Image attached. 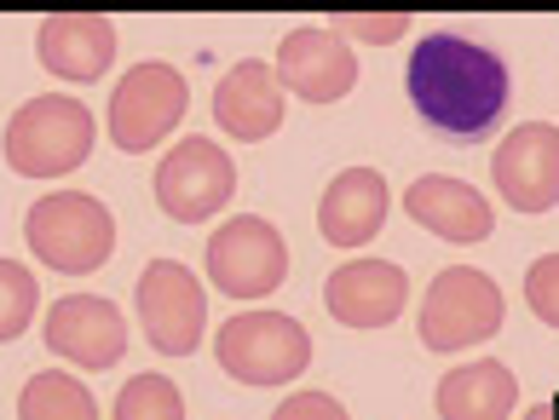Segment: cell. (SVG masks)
<instances>
[{
  "instance_id": "cell-13",
  "label": "cell",
  "mask_w": 559,
  "mask_h": 420,
  "mask_svg": "<svg viewBox=\"0 0 559 420\" xmlns=\"http://www.w3.org/2000/svg\"><path fill=\"white\" fill-rule=\"evenodd\" d=\"M116 47H121V35H116L110 17H98V12H52V17H40V29H35L40 70L52 81H75V87L110 75Z\"/></svg>"
},
{
  "instance_id": "cell-2",
  "label": "cell",
  "mask_w": 559,
  "mask_h": 420,
  "mask_svg": "<svg viewBox=\"0 0 559 420\" xmlns=\"http://www.w3.org/2000/svg\"><path fill=\"white\" fill-rule=\"evenodd\" d=\"M93 110L70 93H40L29 104H17V116L0 133V156L17 179H58L75 173L93 156Z\"/></svg>"
},
{
  "instance_id": "cell-16",
  "label": "cell",
  "mask_w": 559,
  "mask_h": 420,
  "mask_svg": "<svg viewBox=\"0 0 559 420\" xmlns=\"http://www.w3.org/2000/svg\"><path fill=\"white\" fill-rule=\"evenodd\" d=\"M386 214H392L386 173H376V167H346V173L329 179V191L318 202V230L329 248H364L381 237Z\"/></svg>"
},
{
  "instance_id": "cell-20",
  "label": "cell",
  "mask_w": 559,
  "mask_h": 420,
  "mask_svg": "<svg viewBox=\"0 0 559 420\" xmlns=\"http://www.w3.org/2000/svg\"><path fill=\"white\" fill-rule=\"evenodd\" d=\"M116 420H185V392L168 374H133L116 397Z\"/></svg>"
},
{
  "instance_id": "cell-17",
  "label": "cell",
  "mask_w": 559,
  "mask_h": 420,
  "mask_svg": "<svg viewBox=\"0 0 559 420\" xmlns=\"http://www.w3.org/2000/svg\"><path fill=\"white\" fill-rule=\"evenodd\" d=\"M404 214L416 219L421 230H432L439 242H485L490 230H496V214H490V202L473 191V184L462 179H450V173H427L416 179L404 191Z\"/></svg>"
},
{
  "instance_id": "cell-12",
  "label": "cell",
  "mask_w": 559,
  "mask_h": 420,
  "mask_svg": "<svg viewBox=\"0 0 559 420\" xmlns=\"http://www.w3.org/2000/svg\"><path fill=\"white\" fill-rule=\"evenodd\" d=\"M272 75L283 93H295L306 104H341L358 87V58H352L346 35L335 29H288Z\"/></svg>"
},
{
  "instance_id": "cell-4",
  "label": "cell",
  "mask_w": 559,
  "mask_h": 420,
  "mask_svg": "<svg viewBox=\"0 0 559 420\" xmlns=\"http://www.w3.org/2000/svg\"><path fill=\"white\" fill-rule=\"evenodd\" d=\"M214 357L242 386H288L312 363V334L288 311H237L214 334Z\"/></svg>"
},
{
  "instance_id": "cell-3",
  "label": "cell",
  "mask_w": 559,
  "mask_h": 420,
  "mask_svg": "<svg viewBox=\"0 0 559 420\" xmlns=\"http://www.w3.org/2000/svg\"><path fill=\"white\" fill-rule=\"evenodd\" d=\"M24 237L40 265L64 271V277H87L116 254V214L87 191H52L29 207Z\"/></svg>"
},
{
  "instance_id": "cell-23",
  "label": "cell",
  "mask_w": 559,
  "mask_h": 420,
  "mask_svg": "<svg viewBox=\"0 0 559 420\" xmlns=\"http://www.w3.org/2000/svg\"><path fill=\"white\" fill-rule=\"evenodd\" d=\"M272 420H352V415H346L341 397H329V392H295L272 409Z\"/></svg>"
},
{
  "instance_id": "cell-21",
  "label": "cell",
  "mask_w": 559,
  "mask_h": 420,
  "mask_svg": "<svg viewBox=\"0 0 559 420\" xmlns=\"http://www.w3.org/2000/svg\"><path fill=\"white\" fill-rule=\"evenodd\" d=\"M35 311H40V283H35V271L17 265V260H0V346L17 340V334L35 323Z\"/></svg>"
},
{
  "instance_id": "cell-10",
  "label": "cell",
  "mask_w": 559,
  "mask_h": 420,
  "mask_svg": "<svg viewBox=\"0 0 559 420\" xmlns=\"http://www.w3.org/2000/svg\"><path fill=\"white\" fill-rule=\"evenodd\" d=\"M490 179L513 214H554L559 207V128L554 121H525L513 128L490 156Z\"/></svg>"
},
{
  "instance_id": "cell-7",
  "label": "cell",
  "mask_w": 559,
  "mask_h": 420,
  "mask_svg": "<svg viewBox=\"0 0 559 420\" xmlns=\"http://www.w3.org/2000/svg\"><path fill=\"white\" fill-rule=\"evenodd\" d=\"M133 311L144 323V340L162 357H191L209 334V288L185 260H156L133 283Z\"/></svg>"
},
{
  "instance_id": "cell-11",
  "label": "cell",
  "mask_w": 559,
  "mask_h": 420,
  "mask_svg": "<svg viewBox=\"0 0 559 420\" xmlns=\"http://www.w3.org/2000/svg\"><path fill=\"white\" fill-rule=\"evenodd\" d=\"M40 340H47L52 357H64L70 369L105 374L128 351V317L105 293H64V300H52L47 323H40Z\"/></svg>"
},
{
  "instance_id": "cell-5",
  "label": "cell",
  "mask_w": 559,
  "mask_h": 420,
  "mask_svg": "<svg viewBox=\"0 0 559 420\" xmlns=\"http://www.w3.org/2000/svg\"><path fill=\"white\" fill-rule=\"evenodd\" d=\"M502 311H508V300H502V288H496V277H485V271H473V265H450L421 293V311H416L421 346L439 351V357L485 346L502 334Z\"/></svg>"
},
{
  "instance_id": "cell-24",
  "label": "cell",
  "mask_w": 559,
  "mask_h": 420,
  "mask_svg": "<svg viewBox=\"0 0 559 420\" xmlns=\"http://www.w3.org/2000/svg\"><path fill=\"white\" fill-rule=\"evenodd\" d=\"M329 29H352V35H364V40H376V47H392V40H399L404 29H409V17L404 12H392V17H335V24Z\"/></svg>"
},
{
  "instance_id": "cell-14",
  "label": "cell",
  "mask_w": 559,
  "mask_h": 420,
  "mask_svg": "<svg viewBox=\"0 0 559 420\" xmlns=\"http://www.w3.org/2000/svg\"><path fill=\"white\" fill-rule=\"evenodd\" d=\"M323 305L346 328H392L409 305V277L392 260H352L341 271H329Z\"/></svg>"
},
{
  "instance_id": "cell-1",
  "label": "cell",
  "mask_w": 559,
  "mask_h": 420,
  "mask_svg": "<svg viewBox=\"0 0 559 420\" xmlns=\"http://www.w3.org/2000/svg\"><path fill=\"white\" fill-rule=\"evenodd\" d=\"M404 93L432 133H444L455 144H479L502 128L513 81L490 47L455 29H439L416 40V52L404 64Z\"/></svg>"
},
{
  "instance_id": "cell-22",
  "label": "cell",
  "mask_w": 559,
  "mask_h": 420,
  "mask_svg": "<svg viewBox=\"0 0 559 420\" xmlns=\"http://www.w3.org/2000/svg\"><path fill=\"white\" fill-rule=\"evenodd\" d=\"M525 305L548 328H559V254H543V260L525 271Z\"/></svg>"
},
{
  "instance_id": "cell-15",
  "label": "cell",
  "mask_w": 559,
  "mask_h": 420,
  "mask_svg": "<svg viewBox=\"0 0 559 420\" xmlns=\"http://www.w3.org/2000/svg\"><path fill=\"white\" fill-rule=\"evenodd\" d=\"M214 121L225 139L237 144H265L277 128H283V87L265 58H242L219 75L214 87Z\"/></svg>"
},
{
  "instance_id": "cell-18",
  "label": "cell",
  "mask_w": 559,
  "mask_h": 420,
  "mask_svg": "<svg viewBox=\"0 0 559 420\" xmlns=\"http://www.w3.org/2000/svg\"><path fill=\"white\" fill-rule=\"evenodd\" d=\"M513 404H520V381H513V369L496 363V357L450 369L439 381V392H432L439 420H508Z\"/></svg>"
},
{
  "instance_id": "cell-8",
  "label": "cell",
  "mask_w": 559,
  "mask_h": 420,
  "mask_svg": "<svg viewBox=\"0 0 559 420\" xmlns=\"http://www.w3.org/2000/svg\"><path fill=\"white\" fill-rule=\"evenodd\" d=\"M202 265H209V283L219 293H231V300H265L288 277V242L272 219L237 214L209 237Z\"/></svg>"
},
{
  "instance_id": "cell-19",
  "label": "cell",
  "mask_w": 559,
  "mask_h": 420,
  "mask_svg": "<svg viewBox=\"0 0 559 420\" xmlns=\"http://www.w3.org/2000/svg\"><path fill=\"white\" fill-rule=\"evenodd\" d=\"M17 420H98L93 392L64 369H40L17 392Z\"/></svg>"
},
{
  "instance_id": "cell-6",
  "label": "cell",
  "mask_w": 559,
  "mask_h": 420,
  "mask_svg": "<svg viewBox=\"0 0 559 420\" xmlns=\"http://www.w3.org/2000/svg\"><path fill=\"white\" fill-rule=\"evenodd\" d=\"M185 110H191V87H185V75L174 64H162V58H151V64H133L128 75L116 81L105 128H110L116 151L144 156V151H156V144L179 128Z\"/></svg>"
},
{
  "instance_id": "cell-9",
  "label": "cell",
  "mask_w": 559,
  "mask_h": 420,
  "mask_svg": "<svg viewBox=\"0 0 559 420\" xmlns=\"http://www.w3.org/2000/svg\"><path fill=\"white\" fill-rule=\"evenodd\" d=\"M237 196V161L214 139H179L156 167V207L174 225H202Z\"/></svg>"
},
{
  "instance_id": "cell-25",
  "label": "cell",
  "mask_w": 559,
  "mask_h": 420,
  "mask_svg": "<svg viewBox=\"0 0 559 420\" xmlns=\"http://www.w3.org/2000/svg\"><path fill=\"white\" fill-rule=\"evenodd\" d=\"M525 420H554V404H536V409H531Z\"/></svg>"
}]
</instances>
